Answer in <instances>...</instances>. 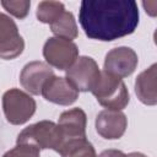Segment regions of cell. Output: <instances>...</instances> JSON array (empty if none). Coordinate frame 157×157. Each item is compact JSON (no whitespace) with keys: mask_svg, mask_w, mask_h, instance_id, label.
<instances>
[{"mask_svg":"<svg viewBox=\"0 0 157 157\" xmlns=\"http://www.w3.org/2000/svg\"><path fill=\"white\" fill-rule=\"evenodd\" d=\"M139 16L137 4L132 0H83L78 21L88 38L110 42L131 34Z\"/></svg>","mask_w":157,"mask_h":157,"instance_id":"cell-1","label":"cell"},{"mask_svg":"<svg viewBox=\"0 0 157 157\" xmlns=\"http://www.w3.org/2000/svg\"><path fill=\"white\" fill-rule=\"evenodd\" d=\"M64 136L58 124L42 120L23 129L17 136V144L32 145L39 150L52 148L56 152L64 145Z\"/></svg>","mask_w":157,"mask_h":157,"instance_id":"cell-2","label":"cell"},{"mask_svg":"<svg viewBox=\"0 0 157 157\" xmlns=\"http://www.w3.org/2000/svg\"><path fill=\"white\" fill-rule=\"evenodd\" d=\"M92 93L97 102L109 110L124 109L129 103V92L120 77L101 71V77Z\"/></svg>","mask_w":157,"mask_h":157,"instance_id":"cell-3","label":"cell"},{"mask_svg":"<svg viewBox=\"0 0 157 157\" xmlns=\"http://www.w3.org/2000/svg\"><path fill=\"white\" fill-rule=\"evenodd\" d=\"M2 108L9 123L13 125L25 124L36 112V101L26 92L12 88L2 96Z\"/></svg>","mask_w":157,"mask_h":157,"instance_id":"cell-4","label":"cell"},{"mask_svg":"<svg viewBox=\"0 0 157 157\" xmlns=\"http://www.w3.org/2000/svg\"><path fill=\"white\" fill-rule=\"evenodd\" d=\"M101 77V71L97 63L90 56H80L66 70V80L82 92L91 91L96 87Z\"/></svg>","mask_w":157,"mask_h":157,"instance_id":"cell-5","label":"cell"},{"mask_svg":"<svg viewBox=\"0 0 157 157\" xmlns=\"http://www.w3.org/2000/svg\"><path fill=\"white\" fill-rule=\"evenodd\" d=\"M43 55L49 65L59 70H67L76 61L78 49L71 40L53 37L45 42Z\"/></svg>","mask_w":157,"mask_h":157,"instance_id":"cell-6","label":"cell"},{"mask_svg":"<svg viewBox=\"0 0 157 157\" xmlns=\"http://www.w3.org/2000/svg\"><path fill=\"white\" fill-rule=\"evenodd\" d=\"M137 63H139L137 54L131 48L119 47L112 49L105 55L103 71L123 78L130 76L135 71Z\"/></svg>","mask_w":157,"mask_h":157,"instance_id":"cell-7","label":"cell"},{"mask_svg":"<svg viewBox=\"0 0 157 157\" xmlns=\"http://www.w3.org/2000/svg\"><path fill=\"white\" fill-rule=\"evenodd\" d=\"M25 48L23 38L20 36L16 23L5 13L0 12V58L15 59Z\"/></svg>","mask_w":157,"mask_h":157,"instance_id":"cell-8","label":"cell"},{"mask_svg":"<svg viewBox=\"0 0 157 157\" xmlns=\"http://www.w3.org/2000/svg\"><path fill=\"white\" fill-rule=\"evenodd\" d=\"M54 76L50 65L43 61H31L21 71L20 82L22 87L32 94H40L44 83Z\"/></svg>","mask_w":157,"mask_h":157,"instance_id":"cell-9","label":"cell"},{"mask_svg":"<svg viewBox=\"0 0 157 157\" xmlns=\"http://www.w3.org/2000/svg\"><path fill=\"white\" fill-rule=\"evenodd\" d=\"M40 94L47 101L60 105H70L78 98V91L65 77L56 76H52L44 83Z\"/></svg>","mask_w":157,"mask_h":157,"instance_id":"cell-10","label":"cell"},{"mask_svg":"<svg viewBox=\"0 0 157 157\" xmlns=\"http://www.w3.org/2000/svg\"><path fill=\"white\" fill-rule=\"evenodd\" d=\"M128 125L124 113L119 110H102L96 118L97 132L108 140H115L123 136Z\"/></svg>","mask_w":157,"mask_h":157,"instance_id":"cell-11","label":"cell"},{"mask_svg":"<svg viewBox=\"0 0 157 157\" xmlns=\"http://www.w3.org/2000/svg\"><path fill=\"white\" fill-rule=\"evenodd\" d=\"M58 126L60 128L65 141L86 137V114L80 108L66 110L61 113Z\"/></svg>","mask_w":157,"mask_h":157,"instance_id":"cell-12","label":"cell"},{"mask_svg":"<svg viewBox=\"0 0 157 157\" xmlns=\"http://www.w3.org/2000/svg\"><path fill=\"white\" fill-rule=\"evenodd\" d=\"M156 64H152L147 70L142 71L135 82V92L137 98L147 105H155L157 103L156 93Z\"/></svg>","mask_w":157,"mask_h":157,"instance_id":"cell-13","label":"cell"},{"mask_svg":"<svg viewBox=\"0 0 157 157\" xmlns=\"http://www.w3.org/2000/svg\"><path fill=\"white\" fill-rule=\"evenodd\" d=\"M52 32L59 37L71 40L77 37V26L74 15L69 11H64L53 23L49 25Z\"/></svg>","mask_w":157,"mask_h":157,"instance_id":"cell-14","label":"cell"},{"mask_svg":"<svg viewBox=\"0 0 157 157\" xmlns=\"http://www.w3.org/2000/svg\"><path fill=\"white\" fill-rule=\"evenodd\" d=\"M59 153L61 157H97L91 142L82 139H72L64 142Z\"/></svg>","mask_w":157,"mask_h":157,"instance_id":"cell-15","label":"cell"},{"mask_svg":"<svg viewBox=\"0 0 157 157\" xmlns=\"http://www.w3.org/2000/svg\"><path fill=\"white\" fill-rule=\"evenodd\" d=\"M64 11V4L59 1H42L37 7V18L43 23L50 25Z\"/></svg>","mask_w":157,"mask_h":157,"instance_id":"cell-16","label":"cell"},{"mask_svg":"<svg viewBox=\"0 0 157 157\" xmlns=\"http://www.w3.org/2000/svg\"><path fill=\"white\" fill-rule=\"evenodd\" d=\"M2 7L10 12L11 15H13L17 18H25L28 13L29 6H31V1L28 0H20V1H1Z\"/></svg>","mask_w":157,"mask_h":157,"instance_id":"cell-17","label":"cell"},{"mask_svg":"<svg viewBox=\"0 0 157 157\" xmlns=\"http://www.w3.org/2000/svg\"><path fill=\"white\" fill-rule=\"evenodd\" d=\"M2 157H39V148L27 144H17L16 147L7 151Z\"/></svg>","mask_w":157,"mask_h":157,"instance_id":"cell-18","label":"cell"},{"mask_svg":"<svg viewBox=\"0 0 157 157\" xmlns=\"http://www.w3.org/2000/svg\"><path fill=\"white\" fill-rule=\"evenodd\" d=\"M142 5H144V7H145V10H146V12H148L151 16H155L156 15V9H157V1H144L142 2Z\"/></svg>","mask_w":157,"mask_h":157,"instance_id":"cell-19","label":"cell"},{"mask_svg":"<svg viewBox=\"0 0 157 157\" xmlns=\"http://www.w3.org/2000/svg\"><path fill=\"white\" fill-rule=\"evenodd\" d=\"M99 157H126V155L119 150H105L99 155Z\"/></svg>","mask_w":157,"mask_h":157,"instance_id":"cell-20","label":"cell"},{"mask_svg":"<svg viewBox=\"0 0 157 157\" xmlns=\"http://www.w3.org/2000/svg\"><path fill=\"white\" fill-rule=\"evenodd\" d=\"M126 157H146L145 155L140 153V152H131L129 155H126Z\"/></svg>","mask_w":157,"mask_h":157,"instance_id":"cell-21","label":"cell"}]
</instances>
